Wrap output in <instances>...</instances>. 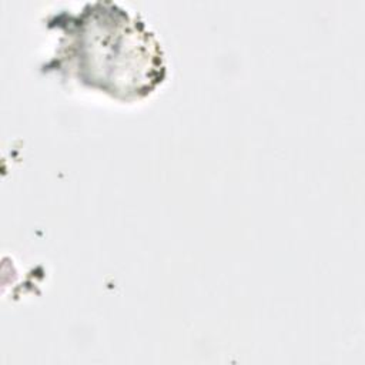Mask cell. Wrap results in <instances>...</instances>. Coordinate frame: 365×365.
Segmentation results:
<instances>
[{
	"mask_svg": "<svg viewBox=\"0 0 365 365\" xmlns=\"http://www.w3.org/2000/svg\"><path fill=\"white\" fill-rule=\"evenodd\" d=\"M58 57L80 81L121 98L147 96L164 77L158 44L111 3L88 4L68 23Z\"/></svg>",
	"mask_w": 365,
	"mask_h": 365,
	"instance_id": "1",
	"label": "cell"
}]
</instances>
